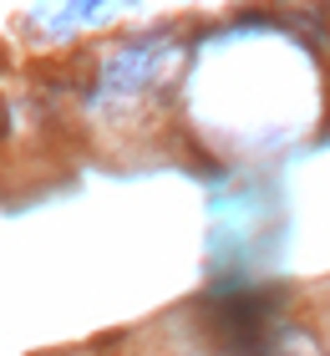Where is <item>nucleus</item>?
I'll return each mask as SVG.
<instances>
[{"label":"nucleus","mask_w":330,"mask_h":356,"mask_svg":"<svg viewBox=\"0 0 330 356\" xmlns=\"http://www.w3.org/2000/svg\"><path fill=\"white\" fill-rule=\"evenodd\" d=\"M325 356H330V351H325Z\"/></svg>","instance_id":"1"}]
</instances>
